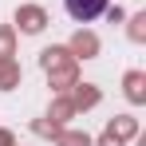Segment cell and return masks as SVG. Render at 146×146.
Listing matches in <instances>:
<instances>
[{"instance_id":"obj_1","label":"cell","mask_w":146,"mask_h":146,"mask_svg":"<svg viewBox=\"0 0 146 146\" xmlns=\"http://www.w3.org/2000/svg\"><path fill=\"white\" fill-rule=\"evenodd\" d=\"M67 4V16L79 20V24H87V20H99L103 12H107V0H63Z\"/></svg>"}]
</instances>
